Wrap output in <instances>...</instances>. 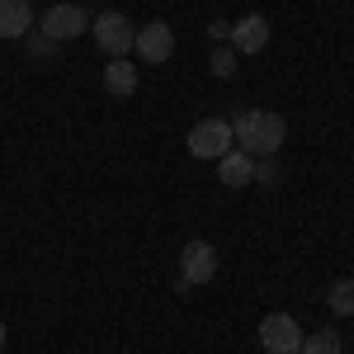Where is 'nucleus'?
<instances>
[{
	"mask_svg": "<svg viewBox=\"0 0 354 354\" xmlns=\"http://www.w3.org/2000/svg\"><path fill=\"white\" fill-rule=\"evenodd\" d=\"M0 354H5V322H0Z\"/></svg>",
	"mask_w": 354,
	"mask_h": 354,
	"instance_id": "a211bd4d",
	"label": "nucleus"
},
{
	"mask_svg": "<svg viewBox=\"0 0 354 354\" xmlns=\"http://www.w3.org/2000/svg\"><path fill=\"white\" fill-rule=\"evenodd\" d=\"M265 43H270L265 15H241V19L232 24V48H236V57L241 53H265Z\"/></svg>",
	"mask_w": 354,
	"mask_h": 354,
	"instance_id": "6e6552de",
	"label": "nucleus"
},
{
	"mask_svg": "<svg viewBox=\"0 0 354 354\" xmlns=\"http://www.w3.org/2000/svg\"><path fill=\"white\" fill-rule=\"evenodd\" d=\"M180 279H189L194 288L218 279V250H213V241H198V236L185 241V250H180Z\"/></svg>",
	"mask_w": 354,
	"mask_h": 354,
	"instance_id": "0eeeda50",
	"label": "nucleus"
},
{
	"mask_svg": "<svg viewBox=\"0 0 354 354\" xmlns=\"http://www.w3.org/2000/svg\"><path fill=\"white\" fill-rule=\"evenodd\" d=\"M104 90H109L113 100L137 95V66L128 62V57H109V66H104Z\"/></svg>",
	"mask_w": 354,
	"mask_h": 354,
	"instance_id": "9b49d317",
	"label": "nucleus"
},
{
	"mask_svg": "<svg viewBox=\"0 0 354 354\" xmlns=\"http://www.w3.org/2000/svg\"><path fill=\"white\" fill-rule=\"evenodd\" d=\"M260 345H265V354H298L302 350V326L288 312H270L260 322Z\"/></svg>",
	"mask_w": 354,
	"mask_h": 354,
	"instance_id": "423d86ee",
	"label": "nucleus"
},
{
	"mask_svg": "<svg viewBox=\"0 0 354 354\" xmlns=\"http://www.w3.org/2000/svg\"><path fill=\"white\" fill-rule=\"evenodd\" d=\"M232 137H236V147H241L245 156H279V147H283V137H288V123H283V113L274 109H245L232 118Z\"/></svg>",
	"mask_w": 354,
	"mask_h": 354,
	"instance_id": "f257e3e1",
	"label": "nucleus"
},
{
	"mask_svg": "<svg viewBox=\"0 0 354 354\" xmlns=\"http://www.w3.org/2000/svg\"><path fill=\"white\" fill-rule=\"evenodd\" d=\"M85 28H90V15H85L81 5H71V0L53 5V10L38 19V33H48L53 43H71V38H81Z\"/></svg>",
	"mask_w": 354,
	"mask_h": 354,
	"instance_id": "39448f33",
	"label": "nucleus"
},
{
	"mask_svg": "<svg viewBox=\"0 0 354 354\" xmlns=\"http://www.w3.org/2000/svg\"><path fill=\"white\" fill-rule=\"evenodd\" d=\"M232 147H236V137H232L227 118H198L189 128V156H198V161H222Z\"/></svg>",
	"mask_w": 354,
	"mask_h": 354,
	"instance_id": "f03ea898",
	"label": "nucleus"
},
{
	"mask_svg": "<svg viewBox=\"0 0 354 354\" xmlns=\"http://www.w3.org/2000/svg\"><path fill=\"white\" fill-rule=\"evenodd\" d=\"M208 38H213V43L232 38V24H227V19H213V24H208Z\"/></svg>",
	"mask_w": 354,
	"mask_h": 354,
	"instance_id": "f3484780",
	"label": "nucleus"
},
{
	"mask_svg": "<svg viewBox=\"0 0 354 354\" xmlns=\"http://www.w3.org/2000/svg\"><path fill=\"white\" fill-rule=\"evenodd\" d=\"M133 53L147 62V66H165L170 57H175V28L165 24V19H151V24L137 28L133 38Z\"/></svg>",
	"mask_w": 354,
	"mask_h": 354,
	"instance_id": "20e7f679",
	"label": "nucleus"
},
{
	"mask_svg": "<svg viewBox=\"0 0 354 354\" xmlns=\"http://www.w3.org/2000/svg\"><path fill=\"white\" fill-rule=\"evenodd\" d=\"M208 66H213V76H222V81H227V76H236V48H218Z\"/></svg>",
	"mask_w": 354,
	"mask_h": 354,
	"instance_id": "2eb2a0df",
	"label": "nucleus"
},
{
	"mask_svg": "<svg viewBox=\"0 0 354 354\" xmlns=\"http://www.w3.org/2000/svg\"><path fill=\"white\" fill-rule=\"evenodd\" d=\"M326 307L335 317H354V279H335V283H330Z\"/></svg>",
	"mask_w": 354,
	"mask_h": 354,
	"instance_id": "4468645a",
	"label": "nucleus"
},
{
	"mask_svg": "<svg viewBox=\"0 0 354 354\" xmlns=\"http://www.w3.org/2000/svg\"><path fill=\"white\" fill-rule=\"evenodd\" d=\"M90 33H95L100 53H109V57L133 53V38H137L133 19H128V15H118V10H104V15H95V19H90Z\"/></svg>",
	"mask_w": 354,
	"mask_h": 354,
	"instance_id": "7ed1b4c3",
	"label": "nucleus"
},
{
	"mask_svg": "<svg viewBox=\"0 0 354 354\" xmlns=\"http://www.w3.org/2000/svg\"><path fill=\"white\" fill-rule=\"evenodd\" d=\"M218 180L227 185V189H241V185H250V180H255V156H245L241 147H232V151L218 161Z\"/></svg>",
	"mask_w": 354,
	"mask_h": 354,
	"instance_id": "1a4fd4ad",
	"label": "nucleus"
},
{
	"mask_svg": "<svg viewBox=\"0 0 354 354\" xmlns=\"http://www.w3.org/2000/svg\"><path fill=\"white\" fill-rule=\"evenodd\" d=\"M255 180H260V185H279V180H283L279 156H260V161H255Z\"/></svg>",
	"mask_w": 354,
	"mask_h": 354,
	"instance_id": "dca6fc26",
	"label": "nucleus"
},
{
	"mask_svg": "<svg viewBox=\"0 0 354 354\" xmlns=\"http://www.w3.org/2000/svg\"><path fill=\"white\" fill-rule=\"evenodd\" d=\"M298 354H345V340H340V330H307Z\"/></svg>",
	"mask_w": 354,
	"mask_h": 354,
	"instance_id": "ddd939ff",
	"label": "nucleus"
},
{
	"mask_svg": "<svg viewBox=\"0 0 354 354\" xmlns=\"http://www.w3.org/2000/svg\"><path fill=\"white\" fill-rule=\"evenodd\" d=\"M33 28V5L28 0H0V38H19Z\"/></svg>",
	"mask_w": 354,
	"mask_h": 354,
	"instance_id": "9d476101",
	"label": "nucleus"
},
{
	"mask_svg": "<svg viewBox=\"0 0 354 354\" xmlns=\"http://www.w3.org/2000/svg\"><path fill=\"white\" fill-rule=\"evenodd\" d=\"M24 48H28V57H33L38 66H53L57 57H62V43H53V38L38 33V28H28V33H24Z\"/></svg>",
	"mask_w": 354,
	"mask_h": 354,
	"instance_id": "f8f14e48",
	"label": "nucleus"
}]
</instances>
